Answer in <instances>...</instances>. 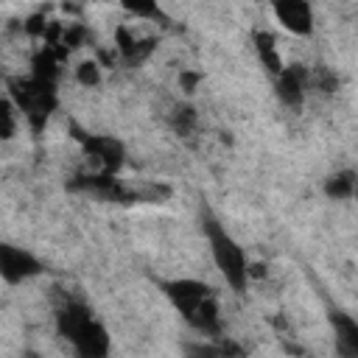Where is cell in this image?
<instances>
[{"label": "cell", "instance_id": "obj_1", "mask_svg": "<svg viewBox=\"0 0 358 358\" xmlns=\"http://www.w3.org/2000/svg\"><path fill=\"white\" fill-rule=\"evenodd\" d=\"M162 291L196 333L210 338L221 336V305L213 285L193 277H179V280L162 282Z\"/></svg>", "mask_w": 358, "mask_h": 358}, {"label": "cell", "instance_id": "obj_2", "mask_svg": "<svg viewBox=\"0 0 358 358\" xmlns=\"http://www.w3.org/2000/svg\"><path fill=\"white\" fill-rule=\"evenodd\" d=\"M56 330L81 358H103L109 352V333L84 302H64L56 310Z\"/></svg>", "mask_w": 358, "mask_h": 358}, {"label": "cell", "instance_id": "obj_3", "mask_svg": "<svg viewBox=\"0 0 358 358\" xmlns=\"http://www.w3.org/2000/svg\"><path fill=\"white\" fill-rule=\"evenodd\" d=\"M6 95L17 103L20 115L25 117L28 129L34 134H39L48 123V117L53 115L56 109V84L53 81H45V78H36V76H17V78H8L6 81Z\"/></svg>", "mask_w": 358, "mask_h": 358}, {"label": "cell", "instance_id": "obj_4", "mask_svg": "<svg viewBox=\"0 0 358 358\" xmlns=\"http://www.w3.org/2000/svg\"><path fill=\"white\" fill-rule=\"evenodd\" d=\"M204 235H207V243H210L213 263L221 271V277L227 280V285L232 291H243L246 282H249V257H246L243 246L213 215H204Z\"/></svg>", "mask_w": 358, "mask_h": 358}, {"label": "cell", "instance_id": "obj_5", "mask_svg": "<svg viewBox=\"0 0 358 358\" xmlns=\"http://www.w3.org/2000/svg\"><path fill=\"white\" fill-rule=\"evenodd\" d=\"M76 140L81 143V151L98 165V171H106V173H117L126 162V148L117 137L112 134H90V131H81V129H73Z\"/></svg>", "mask_w": 358, "mask_h": 358}, {"label": "cell", "instance_id": "obj_6", "mask_svg": "<svg viewBox=\"0 0 358 358\" xmlns=\"http://www.w3.org/2000/svg\"><path fill=\"white\" fill-rule=\"evenodd\" d=\"M45 271V263L31 255L28 249H20L14 243H3L0 246V277L8 285H20L31 277H39Z\"/></svg>", "mask_w": 358, "mask_h": 358}, {"label": "cell", "instance_id": "obj_7", "mask_svg": "<svg viewBox=\"0 0 358 358\" xmlns=\"http://www.w3.org/2000/svg\"><path fill=\"white\" fill-rule=\"evenodd\" d=\"M310 84H308V67L305 64H285L280 76H274V92L282 106L299 109L305 103Z\"/></svg>", "mask_w": 358, "mask_h": 358}, {"label": "cell", "instance_id": "obj_8", "mask_svg": "<svg viewBox=\"0 0 358 358\" xmlns=\"http://www.w3.org/2000/svg\"><path fill=\"white\" fill-rule=\"evenodd\" d=\"M277 22L294 34V36H308L313 31V6L310 0H271Z\"/></svg>", "mask_w": 358, "mask_h": 358}, {"label": "cell", "instance_id": "obj_9", "mask_svg": "<svg viewBox=\"0 0 358 358\" xmlns=\"http://www.w3.org/2000/svg\"><path fill=\"white\" fill-rule=\"evenodd\" d=\"M115 45H117V53H120V59L126 64H143L154 53V48H157V42L151 36H145V39L134 36L129 31V25H120L115 31Z\"/></svg>", "mask_w": 358, "mask_h": 358}, {"label": "cell", "instance_id": "obj_10", "mask_svg": "<svg viewBox=\"0 0 358 358\" xmlns=\"http://www.w3.org/2000/svg\"><path fill=\"white\" fill-rule=\"evenodd\" d=\"M330 327L336 333V350L341 355L358 358V322L344 310H330Z\"/></svg>", "mask_w": 358, "mask_h": 358}, {"label": "cell", "instance_id": "obj_11", "mask_svg": "<svg viewBox=\"0 0 358 358\" xmlns=\"http://www.w3.org/2000/svg\"><path fill=\"white\" fill-rule=\"evenodd\" d=\"M252 42H255V53H257L260 64L266 67V73H268L271 78L280 76V70H282L285 64H282V56H280V50H277L274 34L266 31V28H257V31L252 34Z\"/></svg>", "mask_w": 358, "mask_h": 358}, {"label": "cell", "instance_id": "obj_12", "mask_svg": "<svg viewBox=\"0 0 358 358\" xmlns=\"http://www.w3.org/2000/svg\"><path fill=\"white\" fill-rule=\"evenodd\" d=\"M358 193V173L355 171H336L324 179V196L333 201H347Z\"/></svg>", "mask_w": 358, "mask_h": 358}, {"label": "cell", "instance_id": "obj_13", "mask_svg": "<svg viewBox=\"0 0 358 358\" xmlns=\"http://www.w3.org/2000/svg\"><path fill=\"white\" fill-rule=\"evenodd\" d=\"M62 53H64V48L45 45V48L34 56V62H31V76H36V78H45V81H53V84H56V78H59V59H62Z\"/></svg>", "mask_w": 358, "mask_h": 358}, {"label": "cell", "instance_id": "obj_14", "mask_svg": "<svg viewBox=\"0 0 358 358\" xmlns=\"http://www.w3.org/2000/svg\"><path fill=\"white\" fill-rule=\"evenodd\" d=\"M308 84H310V90H316V92H322V95H330V92H336V87H338V76H336L330 67L316 64V67H308Z\"/></svg>", "mask_w": 358, "mask_h": 358}, {"label": "cell", "instance_id": "obj_15", "mask_svg": "<svg viewBox=\"0 0 358 358\" xmlns=\"http://www.w3.org/2000/svg\"><path fill=\"white\" fill-rule=\"evenodd\" d=\"M120 8L137 20H165L162 8H159V0H117Z\"/></svg>", "mask_w": 358, "mask_h": 358}, {"label": "cell", "instance_id": "obj_16", "mask_svg": "<svg viewBox=\"0 0 358 358\" xmlns=\"http://www.w3.org/2000/svg\"><path fill=\"white\" fill-rule=\"evenodd\" d=\"M17 117H22V115H20L17 103L6 95V98L0 101V140H11V137H14V131H17Z\"/></svg>", "mask_w": 358, "mask_h": 358}, {"label": "cell", "instance_id": "obj_17", "mask_svg": "<svg viewBox=\"0 0 358 358\" xmlns=\"http://www.w3.org/2000/svg\"><path fill=\"white\" fill-rule=\"evenodd\" d=\"M196 123H199V117H196V109L193 106H176L171 112V129L176 134H182V137H187L196 129Z\"/></svg>", "mask_w": 358, "mask_h": 358}, {"label": "cell", "instance_id": "obj_18", "mask_svg": "<svg viewBox=\"0 0 358 358\" xmlns=\"http://www.w3.org/2000/svg\"><path fill=\"white\" fill-rule=\"evenodd\" d=\"M185 352H190V355H241V347L215 341V344H187Z\"/></svg>", "mask_w": 358, "mask_h": 358}, {"label": "cell", "instance_id": "obj_19", "mask_svg": "<svg viewBox=\"0 0 358 358\" xmlns=\"http://www.w3.org/2000/svg\"><path fill=\"white\" fill-rule=\"evenodd\" d=\"M76 81H78L81 87H95V84L101 81V67H98V62H92V59L81 62V64L76 67Z\"/></svg>", "mask_w": 358, "mask_h": 358}, {"label": "cell", "instance_id": "obj_20", "mask_svg": "<svg viewBox=\"0 0 358 358\" xmlns=\"http://www.w3.org/2000/svg\"><path fill=\"white\" fill-rule=\"evenodd\" d=\"M199 84H201V73L199 70H182L179 73V87H182L185 95H193Z\"/></svg>", "mask_w": 358, "mask_h": 358}, {"label": "cell", "instance_id": "obj_21", "mask_svg": "<svg viewBox=\"0 0 358 358\" xmlns=\"http://www.w3.org/2000/svg\"><path fill=\"white\" fill-rule=\"evenodd\" d=\"M22 28H25L28 36H45L48 34V20H45V14H34V17L25 20Z\"/></svg>", "mask_w": 358, "mask_h": 358}]
</instances>
